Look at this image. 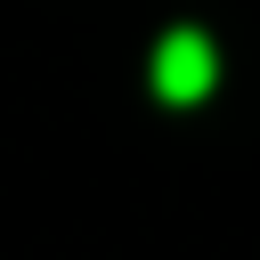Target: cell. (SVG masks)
<instances>
[{
	"label": "cell",
	"mask_w": 260,
	"mask_h": 260,
	"mask_svg": "<svg viewBox=\"0 0 260 260\" xmlns=\"http://www.w3.org/2000/svg\"><path fill=\"white\" fill-rule=\"evenodd\" d=\"M211 81H219V49H211V32H195V24L162 32V49H154V98H162V106H195Z\"/></svg>",
	"instance_id": "cell-1"
}]
</instances>
